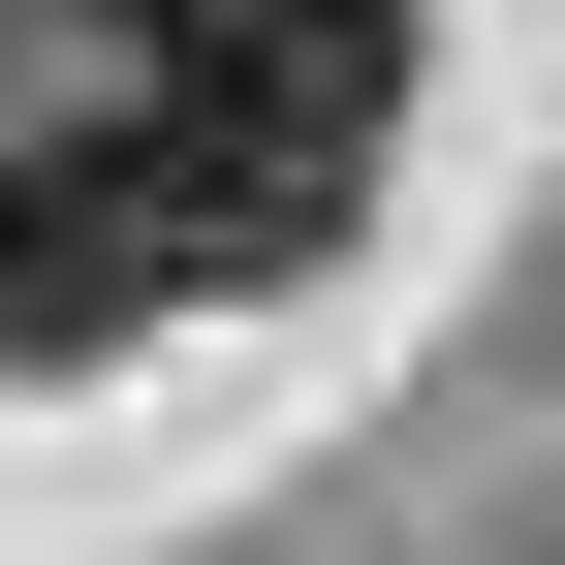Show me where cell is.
Listing matches in <instances>:
<instances>
[{"mask_svg": "<svg viewBox=\"0 0 565 565\" xmlns=\"http://www.w3.org/2000/svg\"><path fill=\"white\" fill-rule=\"evenodd\" d=\"M126 126L189 158L221 282H315L345 221H377V158H408V0H158Z\"/></svg>", "mask_w": 565, "mask_h": 565, "instance_id": "obj_1", "label": "cell"}, {"mask_svg": "<svg viewBox=\"0 0 565 565\" xmlns=\"http://www.w3.org/2000/svg\"><path fill=\"white\" fill-rule=\"evenodd\" d=\"M158 315H221V221H189V158H158L126 95L0 126V377H95V345H158Z\"/></svg>", "mask_w": 565, "mask_h": 565, "instance_id": "obj_2", "label": "cell"}, {"mask_svg": "<svg viewBox=\"0 0 565 565\" xmlns=\"http://www.w3.org/2000/svg\"><path fill=\"white\" fill-rule=\"evenodd\" d=\"M0 63H158V0H0Z\"/></svg>", "mask_w": 565, "mask_h": 565, "instance_id": "obj_3", "label": "cell"}]
</instances>
